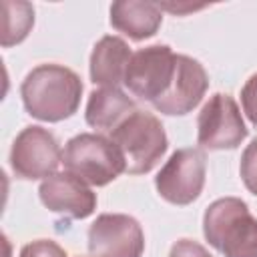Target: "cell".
I'll return each instance as SVG.
<instances>
[{"instance_id":"3","label":"cell","mask_w":257,"mask_h":257,"mask_svg":"<svg viewBox=\"0 0 257 257\" xmlns=\"http://www.w3.org/2000/svg\"><path fill=\"white\" fill-rule=\"evenodd\" d=\"M110 141L124 161V171L131 175L153 171L169 147L161 120L153 112L139 108L110 131Z\"/></svg>"},{"instance_id":"5","label":"cell","mask_w":257,"mask_h":257,"mask_svg":"<svg viewBox=\"0 0 257 257\" xmlns=\"http://www.w3.org/2000/svg\"><path fill=\"white\" fill-rule=\"evenodd\" d=\"M175 58L177 54L167 44H153L133 52L124 72L126 88L137 98L153 104L165 94L173 80Z\"/></svg>"},{"instance_id":"1","label":"cell","mask_w":257,"mask_h":257,"mask_svg":"<svg viewBox=\"0 0 257 257\" xmlns=\"http://www.w3.org/2000/svg\"><path fill=\"white\" fill-rule=\"evenodd\" d=\"M20 94L30 116L58 122L76 112L82 96V82L74 70L62 64H40L26 74Z\"/></svg>"},{"instance_id":"12","label":"cell","mask_w":257,"mask_h":257,"mask_svg":"<svg viewBox=\"0 0 257 257\" xmlns=\"http://www.w3.org/2000/svg\"><path fill=\"white\" fill-rule=\"evenodd\" d=\"M128 44L118 36H102L90 54V80L102 88H118L131 60Z\"/></svg>"},{"instance_id":"4","label":"cell","mask_w":257,"mask_h":257,"mask_svg":"<svg viewBox=\"0 0 257 257\" xmlns=\"http://www.w3.org/2000/svg\"><path fill=\"white\" fill-rule=\"evenodd\" d=\"M66 173L80 181L104 187L124 171V161L114 143L96 133H80L72 137L62 153Z\"/></svg>"},{"instance_id":"18","label":"cell","mask_w":257,"mask_h":257,"mask_svg":"<svg viewBox=\"0 0 257 257\" xmlns=\"http://www.w3.org/2000/svg\"><path fill=\"white\" fill-rule=\"evenodd\" d=\"M241 104L251 124L257 126V74L249 76V80L245 82L241 90Z\"/></svg>"},{"instance_id":"16","label":"cell","mask_w":257,"mask_h":257,"mask_svg":"<svg viewBox=\"0 0 257 257\" xmlns=\"http://www.w3.org/2000/svg\"><path fill=\"white\" fill-rule=\"evenodd\" d=\"M239 173H241V179H243L245 187L253 195H257V139H253L247 145V149L243 151Z\"/></svg>"},{"instance_id":"8","label":"cell","mask_w":257,"mask_h":257,"mask_svg":"<svg viewBox=\"0 0 257 257\" xmlns=\"http://www.w3.org/2000/svg\"><path fill=\"white\" fill-rule=\"evenodd\" d=\"M205 185V153L199 149H179L163 165L155 179L157 193L173 205L193 203Z\"/></svg>"},{"instance_id":"17","label":"cell","mask_w":257,"mask_h":257,"mask_svg":"<svg viewBox=\"0 0 257 257\" xmlns=\"http://www.w3.org/2000/svg\"><path fill=\"white\" fill-rule=\"evenodd\" d=\"M18 257H66V253L58 243L50 239H38L24 245Z\"/></svg>"},{"instance_id":"6","label":"cell","mask_w":257,"mask_h":257,"mask_svg":"<svg viewBox=\"0 0 257 257\" xmlns=\"http://www.w3.org/2000/svg\"><path fill=\"white\" fill-rule=\"evenodd\" d=\"M247 137L237 102L223 92L213 94L201 108L197 118V141L209 151L237 149Z\"/></svg>"},{"instance_id":"14","label":"cell","mask_w":257,"mask_h":257,"mask_svg":"<svg viewBox=\"0 0 257 257\" xmlns=\"http://www.w3.org/2000/svg\"><path fill=\"white\" fill-rule=\"evenodd\" d=\"M137 110L135 100L120 88L92 90L86 102V122L98 131H114L128 114Z\"/></svg>"},{"instance_id":"2","label":"cell","mask_w":257,"mask_h":257,"mask_svg":"<svg viewBox=\"0 0 257 257\" xmlns=\"http://www.w3.org/2000/svg\"><path fill=\"white\" fill-rule=\"evenodd\" d=\"M203 233L223 257H257V219L237 197H223L207 207Z\"/></svg>"},{"instance_id":"15","label":"cell","mask_w":257,"mask_h":257,"mask_svg":"<svg viewBox=\"0 0 257 257\" xmlns=\"http://www.w3.org/2000/svg\"><path fill=\"white\" fill-rule=\"evenodd\" d=\"M2 46L18 44L34 24V8L28 2H2Z\"/></svg>"},{"instance_id":"7","label":"cell","mask_w":257,"mask_h":257,"mask_svg":"<svg viewBox=\"0 0 257 257\" xmlns=\"http://www.w3.org/2000/svg\"><path fill=\"white\" fill-rule=\"evenodd\" d=\"M62 163L56 137L42 126H26L10 149V167L18 179H48Z\"/></svg>"},{"instance_id":"13","label":"cell","mask_w":257,"mask_h":257,"mask_svg":"<svg viewBox=\"0 0 257 257\" xmlns=\"http://www.w3.org/2000/svg\"><path fill=\"white\" fill-rule=\"evenodd\" d=\"M163 14L161 6L155 2H114L110 6V24L118 32L126 34L133 40H145L157 34Z\"/></svg>"},{"instance_id":"10","label":"cell","mask_w":257,"mask_h":257,"mask_svg":"<svg viewBox=\"0 0 257 257\" xmlns=\"http://www.w3.org/2000/svg\"><path fill=\"white\" fill-rule=\"evenodd\" d=\"M209 86V76L203 64L187 54H177L175 58V74L161 98L153 102L155 110L163 114H187L191 112L201 98L205 96Z\"/></svg>"},{"instance_id":"9","label":"cell","mask_w":257,"mask_h":257,"mask_svg":"<svg viewBox=\"0 0 257 257\" xmlns=\"http://www.w3.org/2000/svg\"><path fill=\"white\" fill-rule=\"evenodd\" d=\"M145 235L139 221L122 213H102L88 229L90 257H141Z\"/></svg>"},{"instance_id":"11","label":"cell","mask_w":257,"mask_h":257,"mask_svg":"<svg viewBox=\"0 0 257 257\" xmlns=\"http://www.w3.org/2000/svg\"><path fill=\"white\" fill-rule=\"evenodd\" d=\"M42 205L68 219H86L96 209V195L84 181L70 173H54L38 189Z\"/></svg>"},{"instance_id":"19","label":"cell","mask_w":257,"mask_h":257,"mask_svg":"<svg viewBox=\"0 0 257 257\" xmlns=\"http://www.w3.org/2000/svg\"><path fill=\"white\" fill-rule=\"evenodd\" d=\"M169 257H213L201 243L193 241V239H179L173 247Z\"/></svg>"}]
</instances>
